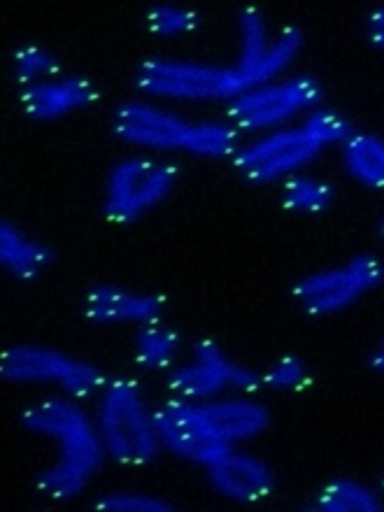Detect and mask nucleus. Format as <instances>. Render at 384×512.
<instances>
[{"instance_id":"obj_1","label":"nucleus","mask_w":384,"mask_h":512,"mask_svg":"<svg viewBox=\"0 0 384 512\" xmlns=\"http://www.w3.org/2000/svg\"><path fill=\"white\" fill-rule=\"evenodd\" d=\"M21 426L33 436L56 443L54 464L35 478L40 492L52 501H73L82 496L108 459L94 415L75 398L61 394L31 403L21 415Z\"/></svg>"},{"instance_id":"obj_2","label":"nucleus","mask_w":384,"mask_h":512,"mask_svg":"<svg viewBox=\"0 0 384 512\" xmlns=\"http://www.w3.org/2000/svg\"><path fill=\"white\" fill-rule=\"evenodd\" d=\"M112 133L145 152L189 154L210 161H231L243 149V133L231 122H189L180 112L152 101L117 105Z\"/></svg>"},{"instance_id":"obj_3","label":"nucleus","mask_w":384,"mask_h":512,"mask_svg":"<svg viewBox=\"0 0 384 512\" xmlns=\"http://www.w3.org/2000/svg\"><path fill=\"white\" fill-rule=\"evenodd\" d=\"M94 419L108 459L115 464L149 466L163 450L156 408L149 405L138 380H108L98 394Z\"/></svg>"},{"instance_id":"obj_4","label":"nucleus","mask_w":384,"mask_h":512,"mask_svg":"<svg viewBox=\"0 0 384 512\" xmlns=\"http://www.w3.org/2000/svg\"><path fill=\"white\" fill-rule=\"evenodd\" d=\"M135 89L152 101L231 103L245 94L233 66L191 59H147L133 77Z\"/></svg>"},{"instance_id":"obj_5","label":"nucleus","mask_w":384,"mask_h":512,"mask_svg":"<svg viewBox=\"0 0 384 512\" xmlns=\"http://www.w3.org/2000/svg\"><path fill=\"white\" fill-rule=\"evenodd\" d=\"M0 378L12 384H54L75 401L98 396L110 380L101 366L38 343L7 347L0 357Z\"/></svg>"},{"instance_id":"obj_6","label":"nucleus","mask_w":384,"mask_h":512,"mask_svg":"<svg viewBox=\"0 0 384 512\" xmlns=\"http://www.w3.org/2000/svg\"><path fill=\"white\" fill-rule=\"evenodd\" d=\"M177 177L180 170L166 159L126 156L105 177L103 217L112 224H135L173 194Z\"/></svg>"},{"instance_id":"obj_7","label":"nucleus","mask_w":384,"mask_h":512,"mask_svg":"<svg viewBox=\"0 0 384 512\" xmlns=\"http://www.w3.org/2000/svg\"><path fill=\"white\" fill-rule=\"evenodd\" d=\"M324 89L317 77L296 75L263 84L226 105V122L240 133H270L322 105Z\"/></svg>"},{"instance_id":"obj_8","label":"nucleus","mask_w":384,"mask_h":512,"mask_svg":"<svg viewBox=\"0 0 384 512\" xmlns=\"http://www.w3.org/2000/svg\"><path fill=\"white\" fill-rule=\"evenodd\" d=\"M238 31L240 52L233 68L245 91L282 80L305 45V35L298 26H284L273 38L266 14L259 7H243L238 12Z\"/></svg>"},{"instance_id":"obj_9","label":"nucleus","mask_w":384,"mask_h":512,"mask_svg":"<svg viewBox=\"0 0 384 512\" xmlns=\"http://www.w3.org/2000/svg\"><path fill=\"white\" fill-rule=\"evenodd\" d=\"M324 149L329 147L317 138L308 124L301 122L263 133L254 142H247L231 163L243 175V180L254 187H266V184L284 182L298 175Z\"/></svg>"},{"instance_id":"obj_10","label":"nucleus","mask_w":384,"mask_h":512,"mask_svg":"<svg viewBox=\"0 0 384 512\" xmlns=\"http://www.w3.org/2000/svg\"><path fill=\"white\" fill-rule=\"evenodd\" d=\"M384 284V263L375 254H357L333 268L315 270L291 287L305 315H338Z\"/></svg>"},{"instance_id":"obj_11","label":"nucleus","mask_w":384,"mask_h":512,"mask_svg":"<svg viewBox=\"0 0 384 512\" xmlns=\"http://www.w3.org/2000/svg\"><path fill=\"white\" fill-rule=\"evenodd\" d=\"M168 389L184 401H210L226 394H254L261 389V375L238 364L219 347L203 338L191 347V357L168 371Z\"/></svg>"},{"instance_id":"obj_12","label":"nucleus","mask_w":384,"mask_h":512,"mask_svg":"<svg viewBox=\"0 0 384 512\" xmlns=\"http://www.w3.org/2000/svg\"><path fill=\"white\" fill-rule=\"evenodd\" d=\"M189 415L205 438L229 450L268 431L270 412L252 394H226L210 401H187Z\"/></svg>"},{"instance_id":"obj_13","label":"nucleus","mask_w":384,"mask_h":512,"mask_svg":"<svg viewBox=\"0 0 384 512\" xmlns=\"http://www.w3.org/2000/svg\"><path fill=\"white\" fill-rule=\"evenodd\" d=\"M210 487L226 501L261 503L275 492V473L254 454L229 447L203 468Z\"/></svg>"},{"instance_id":"obj_14","label":"nucleus","mask_w":384,"mask_h":512,"mask_svg":"<svg viewBox=\"0 0 384 512\" xmlns=\"http://www.w3.org/2000/svg\"><path fill=\"white\" fill-rule=\"evenodd\" d=\"M166 298L149 291H133L115 284H98L84 294L82 312L96 324H135L163 322Z\"/></svg>"},{"instance_id":"obj_15","label":"nucleus","mask_w":384,"mask_h":512,"mask_svg":"<svg viewBox=\"0 0 384 512\" xmlns=\"http://www.w3.org/2000/svg\"><path fill=\"white\" fill-rule=\"evenodd\" d=\"M98 89L89 77L68 75L56 77V80L33 84L21 91V108L26 117L35 122H54L75 112L87 110L96 103Z\"/></svg>"},{"instance_id":"obj_16","label":"nucleus","mask_w":384,"mask_h":512,"mask_svg":"<svg viewBox=\"0 0 384 512\" xmlns=\"http://www.w3.org/2000/svg\"><path fill=\"white\" fill-rule=\"evenodd\" d=\"M156 429H159L163 450L194 466L205 468L219 452H224L203 436L194 417L189 415V405L184 398L173 396L166 403L156 405Z\"/></svg>"},{"instance_id":"obj_17","label":"nucleus","mask_w":384,"mask_h":512,"mask_svg":"<svg viewBox=\"0 0 384 512\" xmlns=\"http://www.w3.org/2000/svg\"><path fill=\"white\" fill-rule=\"evenodd\" d=\"M54 250L38 238H31L10 219L0 222V266L14 280L33 282L52 266Z\"/></svg>"},{"instance_id":"obj_18","label":"nucleus","mask_w":384,"mask_h":512,"mask_svg":"<svg viewBox=\"0 0 384 512\" xmlns=\"http://www.w3.org/2000/svg\"><path fill=\"white\" fill-rule=\"evenodd\" d=\"M345 173L366 189L384 191V138L375 133L352 131L340 145Z\"/></svg>"},{"instance_id":"obj_19","label":"nucleus","mask_w":384,"mask_h":512,"mask_svg":"<svg viewBox=\"0 0 384 512\" xmlns=\"http://www.w3.org/2000/svg\"><path fill=\"white\" fill-rule=\"evenodd\" d=\"M182 352V336L173 326L154 322L138 326L133 338V357L135 364L145 371L163 373L177 364Z\"/></svg>"},{"instance_id":"obj_20","label":"nucleus","mask_w":384,"mask_h":512,"mask_svg":"<svg viewBox=\"0 0 384 512\" xmlns=\"http://www.w3.org/2000/svg\"><path fill=\"white\" fill-rule=\"evenodd\" d=\"M312 512H380L384 510V499L380 492L368 487L366 482L338 478L326 482L319 489L312 503H308Z\"/></svg>"},{"instance_id":"obj_21","label":"nucleus","mask_w":384,"mask_h":512,"mask_svg":"<svg viewBox=\"0 0 384 512\" xmlns=\"http://www.w3.org/2000/svg\"><path fill=\"white\" fill-rule=\"evenodd\" d=\"M333 201H336V189L319 177L298 173L282 182V205L291 212L317 215V212L329 210Z\"/></svg>"},{"instance_id":"obj_22","label":"nucleus","mask_w":384,"mask_h":512,"mask_svg":"<svg viewBox=\"0 0 384 512\" xmlns=\"http://www.w3.org/2000/svg\"><path fill=\"white\" fill-rule=\"evenodd\" d=\"M203 24L201 12L194 7H184L175 3H156L147 7L145 12V28L154 38L173 40L184 38V35L196 33Z\"/></svg>"},{"instance_id":"obj_23","label":"nucleus","mask_w":384,"mask_h":512,"mask_svg":"<svg viewBox=\"0 0 384 512\" xmlns=\"http://www.w3.org/2000/svg\"><path fill=\"white\" fill-rule=\"evenodd\" d=\"M59 56L40 45H24L14 49L12 54V73L21 87H33V84L49 82L61 77Z\"/></svg>"},{"instance_id":"obj_24","label":"nucleus","mask_w":384,"mask_h":512,"mask_svg":"<svg viewBox=\"0 0 384 512\" xmlns=\"http://www.w3.org/2000/svg\"><path fill=\"white\" fill-rule=\"evenodd\" d=\"M175 508V503L163 499V496L133 492V489L103 494L101 499L96 501V510L101 512H170Z\"/></svg>"},{"instance_id":"obj_25","label":"nucleus","mask_w":384,"mask_h":512,"mask_svg":"<svg viewBox=\"0 0 384 512\" xmlns=\"http://www.w3.org/2000/svg\"><path fill=\"white\" fill-rule=\"evenodd\" d=\"M308 366L303 359L287 354V357L277 359L261 373V387L270 391H294L303 389L308 384Z\"/></svg>"},{"instance_id":"obj_26","label":"nucleus","mask_w":384,"mask_h":512,"mask_svg":"<svg viewBox=\"0 0 384 512\" xmlns=\"http://www.w3.org/2000/svg\"><path fill=\"white\" fill-rule=\"evenodd\" d=\"M366 33L368 40L378 49H384V7H375L366 19Z\"/></svg>"},{"instance_id":"obj_27","label":"nucleus","mask_w":384,"mask_h":512,"mask_svg":"<svg viewBox=\"0 0 384 512\" xmlns=\"http://www.w3.org/2000/svg\"><path fill=\"white\" fill-rule=\"evenodd\" d=\"M368 364H371L375 373L384 375V340L371 352V357H368Z\"/></svg>"},{"instance_id":"obj_28","label":"nucleus","mask_w":384,"mask_h":512,"mask_svg":"<svg viewBox=\"0 0 384 512\" xmlns=\"http://www.w3.org/2000/svg\"><path fill=\"white\" fill-rule=\"evenodd\" d=\"M380 238L384 240V217L380 219Z\"/></svg>"},{"instance_id":"obj_29","label":"nucleus","mask_w":384,"mask_h":512,"mask_svg":"<svg viewBox=\"0 0 384 512\" xmlns=\"http://www.w3.org/2000/svg\"><path fill=\"white\" fill-rule=\"evenodd\" d=\"M380 487H382V499H384V478H382V482H380Z\"/></svg>"}]
</instances>
